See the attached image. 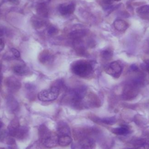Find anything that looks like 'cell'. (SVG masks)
Instances as JSON below:
<instances>
[{"label": "cell", "instance_id": "15", "mask_svg": "<svg viewBox=\"0 0 149 149\" xmlns=\"http://www.w3.org/2000/svg\"><path fill=\"white\" fill-rule=\"evenodd\" d=\"M86 34V31L85 30H77L70 33V36L73 38H80L84 36Z\"/></svg>", "mask_w": 149, "mask_h": 149}, {"label": "cell", "instance_id": "8", "mask_svg": "<svg viewBox=\"0 0 149 149\" xmlns=\"http://www.w3.org/2000/svg\"><path fill=\"white\" fill-rule=\"evenodd\" d=\"M19 127L20 126L18 120L16 118L13 119L10 123L8 127V131L9 134L11 136H15Z\"/></svg>", "mask_w": 149, "mask_h": 149}, {"label": "cell", "instance_id": "25", "mask_svg": "<svg viewBox=\"0 0 149 149\" xmlns=\"http://www.w3.org/2000/svg\"><path fill=\"white\" fill-rule=\"evenodd\" d=\"M2 149H4V148H2Z\"/></svg>", "mask_w": 149, "mask_h": 149}, {"label": "cell", "instance_id": "3", "mask_svg": "<svg viewBox=\"0 0 149 149\" xmlns=\"http://www.w3.org/2000/svg\"><path fill=\"white\" fill-rule=\"evenodd\" d=\"M105 71L108 74L115 78H118L121 74L122 66L119 62L114 61L109 63L107 66L105 68Z\"/></svg>", "mask_w": 149, "mask_h": 149}, {"label": "cell", "instance_id": "9", "mask_svg": "<svg viewBox=\"0 0 149 149\" xmlns=\"http://www.w3.org/2000/svg\"><path fill=\"white\" fill-rule=\"evenodd\" d=\"M113 26L118 31H124L128 28L129 24L123 20L117 19L113 22Z\"/></svg>", "mask_w": 149, "mask_h": 149}, {"label": "cell", "instance_id": "19", "mask_svg": "<svg viewBox=\"0 0 149 149\" xmlns=\"http://www.w3.org/2000/svg\"><path fill=\"white\" fill-rule=\"evenodd\" d=\"M102 56L103 57H105L106 58H108V57L111 56V53L108 51H105L102 52Z\"/></svg>", "mask_w": 149, "mask_h": 149}, {"label": "cell", "instance_id": "6", "mask_svg": "<svg viewBox=\"0 0 149 149\" xmlns=\"http://www.w3.org/2000/svg\"><path fill=\"white\" fill-rule=\"evenodd\" d=\"M137 15L144 20H149V5H143L136 9Z\"/></svg>", "mask_w": 149, "mask_h": 149}, {"label": "cell", "instance_id": "18", "mask_svg": "<svg viewBox=\"0 0 149 149\" xmlns=\"http://www.w3.org/2000/svg\"><path fill=\"white\" fill-rule=\"evenodd\" d=\"M102 122L104 123H105L107 124H112L113 122H115V119L113 118H105L102 119Z\"/></svg>", "mask_w": 149, "mask_h": 149}, {"label": "cell", "instance_id": "13", "mask_svg": "<svg viewBox=\"0 0 149 149\" xmlns=\"http://www.w3.org/2000/svg\"><path fill=\"white\" fill-rule=\"evenodd\" d=\"M28 130L26 127L22 126L20 127L16 133V137L19 139H23L26 137V136L27 134Z\"/></svg>", "mask_w": 149, "mask_h": 149}, {"label": "cell", "instance_id": "7", "mask_svg": "<svg viewBox=\"0 0 149 149\" xmlns=\"http://www.w3.org/2000/svg\"><path fill=\"white\" fill-rule=\"evenodd\" d=\"M57 131L59 135L58 136H64V135H68L70 134V128L69 126L63 122L59 123L57 126Z\"/></svg>", "mask_w": 149, "mask_h": 149}, {"label": "cell", "instance_id": "2", "mask_svg": "<svg viewBox=\"0 0 149 149\" xmlns=\"http://www.w3.org/2000/svg\"><path fill=\"white\" fill-rule=\"evenodd\" d=\"M59 93V89L56 86H54L49 89L43 90L38 93V99L41 101L48 102L56 100Z\"/></svg>", "mask_w": 149, "mask_h": 149}, {"label": "cell", "instance_id": "21", "mask_svg": "<svg viewBox=\"0 0 149 149\" xmlns=\"http://www.w3.org/2000/svg\"><path fill=\"white\" fill-rule=\"evenodd\" d=\"M55 30H56L55 28L54 27H51L48 30V33H49L50 34H54V33L55 32Z\"/></svg>", "mask_w": 149, "mask_h": 149}, {"label": "cell", "instance_id": "14", "mask_svg": "<svg viewBox=\"0 0 149 149\" xmlns=\"http://www.w3.org/2000/svg\"><path fill=\"white\" fill-rule=\"evenodd\" d=\"M112 132L118 135H125L129 133V130L125 127H119L112 130Z\"/></svg>", "mask_w": 149, "mask_h": 149}, {"label": "cell", "instance_id": "11", "mask_svg": "<svg viewBox=\"0 0 149 149\" xmlns=\"http://www.w3.org/2000/svg\"><path fill=\"white\" fill-rule=\"evenodd\" d=\"M80 146L83 149H93L94 148L95 144L93 140L85 138L80 141Z\"/></svg>", "mask_w": 149, "mask_h": 149}, {"label": "cell", "instance_id": "1", "mask_svg": "<svg viewBox=\"0 0 149 149\" xmlns=\"http://www.w3.org/2000/svg\"><path fill=\"white\" fill-rule=\"evenodd\" d=\"M71 69L72 72L76 75L85 77L89 76L92 73L93 66L88 61L79 60L72 63Z\"/></svg>", "mask_w": 149, "mask_h": 149}, {"label": "cell", "instance_id": "17", "mask_svg": "<svg viewBox=\"0 0 149 149\" xmlns=\"http://www.w3.org/2000/svg\"><path fill=\"white\" fill-rule=\"evenodd\" d=\"M10 50H11V52H12V53L13 54V56H14L15 58H19V57L20 56V54L19 51L17 49L12 48H11Z\"/></svg>", "mask_w": 149, "mask_h": 149}, {"label": "cell", "instance_id": "5", "mask_svg": "<svg viewBox=\"0 0 149 149\" xmlns=\"http://www.w3.org/2000/svg\"><path fill=\"white\" fill-rule=\"evenodd\" d=\"M59 136L55 133L51 132L46 139L42 141L44 145L48 148H52L58 144Z\"/></svg>", "mask_w": 149, "mask_h": 149}, {"label": "cell", "instance_id": "22", "mask_svg": "<svg viewBox=\"0 0 149 149\" xmlns=\"http://www.w3.org/2000/svg\"><path fill=\"white\" fill-rule=\"evenodd\" d=\"M10 2L14 3V4H16V5H17L19 3V0H9Z\"/></svg>", "mask_w": 149, "mask_h": 149}, {"label": "cell", "instance_id": "23", "mask_svg": "<svg viewBox=\"0 0 149 149\" xmlns=\"http://www.w3.org/2000/svg\"><path fill=\"white\" fill-rule=\"evenodd\" d=\"M2 126H3V123H2V122L0 120V129L2 128Z\"/></svg>", "mask_w": 149, "mask_h": 149}, {"label": "cell", "instance_id": "20", "mask_svg": "<svg viewBox=\"0 0 149 149\" xmlns=\"http://www.w3.org/2000/svg\"><path fill=\"white\" fill-rule=\"evenodd\" d=\"M5 47V44L3 41L0 38V51H2L4 49Z\"/></svg>", "mask_w": 149, "mask_h": 149}, {"label": "cell", "instance_id": "12", "mask_svg": "<svg viewBox=\"0 0 149 149\" xmlns=\"http://www.w3.org/2000/svg\"><path fill=\"white\" fill-rule=\"evenodd\" d=\"M72 141V138L68 135L59 136L58 144L61 146L65 147L69 145Z\"/></svg>", "mask_w": 149, "mask_h": 149}, {"label": "cell", "instance_id": "4", "mask_svg": "<svg viewBox=\"0 0 149 149\" xmlns=\"http://www.w3.org/2000/svg\"><path fill=\"white\" fill-rule=\"evenodd\" d=\"M75 9V5L73 3H64L58 6V11L61 15L67 16L72 14Z\"/></svg>", "mask_w": 149, "mask_h": 149}, {"label": "cell", "instance_id": "24", "mask_svg": "<svg viewBox=\"0 0 149 149\" xmlns=\"http://www.w3.org/2000/svg\"><path fill=\"white\" fill-rule=\"evenodd\" d=\"M115 1H120V0H114Z\"/></svg>", "mask_w": 149, "mask_h": 149}, {"label": "cell", "instance_id": "16", "mask_svg": "<svg viewBox=\"0 0 149 149\" xmlns=\"http://www.w3.org/2000/svg\"><path fill=\"white\" fill-rule=\"evenodd\" d=\"M37 11L38 13H40V15H42L44 16V15H47V9L46 7L44 5L41 6L40 5L39 7L37 8Z\"/></svg>", "mask_w": 149, "mask_h": 149}, {"label": "cell", "instance_id": "10", "mask_svg": "<svg viewBox=\"0 0 149 149\" xmlns=\"http://www.w3.org/2000/svg\"><path fill=\"white\" fill-rule=\"evenodd\" d=\"M13 72L17 75L23 76L26 75L29 72V68L26 65H17L13 67Z\"/></svg>", "mask_w": 149, "mask_h": 149}]
</instances>
